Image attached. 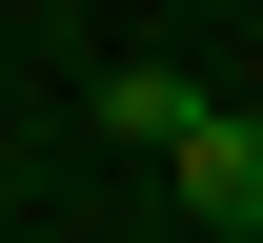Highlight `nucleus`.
I'll use <instances>...</instances> for the list:
<instances>
[{"instance_id":"f257e3e1","label":"nucleus","mask_w":263,"mask_h":243,"mask_svg":"<svg viewBox=\"0 0 263 243\" xmlns=\"http://www.w3.org/2000/svg\"><path fill=\"white\" fill-rule=\"evenodd\" d=\"M182 223L263 243V122H223V102H202V142H182Z\"/></svg>"},{"instance_id":"f03ea898","label":"nucleus","mask_w":263,"mask_h":243,"mask_svg":"<svg viewBox=\"0 0 263 243\" xmlns=\"http://www.w3.org/2000/svg\"><path fill=\"white\" fill-rule=\"evenodd\" d=\"M101 142H162V162H182V142H202V81L182 61H101Z\"/></svg>"}]
</instances>
